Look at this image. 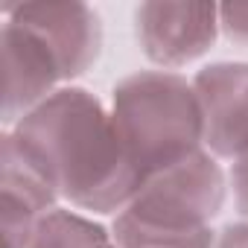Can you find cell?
<instances>
[{
    "mask_svg": "<svg viewBox=\"0 0 248 248\" xmlns=\"http://www.w3.org/2000/svg\"><path fill=\"white\" fill-rule=\"evenodd\" d=\"M135 32L143 56L164 70L202 59L219 35V6L213 3H140Z\"/></svg>",
    "mask_w": 248,
    "mask_h": 248,
    "instance_id": "5b68a950",
    "label": "cell"
},
{
    "mask_svg": "<svg viewBox=\"0 0 248 248\" xmlns=\"http://www.w3.org/2000/svg\"><path fill=\"white\" fill-rule=\"evenodd\" d=\"M213 248H248V222H231L216 233Z\"/></svg>",
    "mask_w": 248,
    "mask_h": 248,
    "instance_id": "7c38bea8",
    "label": "cell"
},
{
    "mask_svg": "<svg viewBox=\"0 0 248 248\" xmlns=\"http://www.w3.org/2000/svg\"><path fill=\"white\" fill-rule=\"evenodd\" d=\"M0 196H3V248H30L38 222L56 210V187L41 164L27 152L15 132L3 135L0 152Z\"/></svg>",
    "mask_w": 248,
    "mask_h": 248,
    "instance_id": "52a82bcc",
    "label": "cell"
},
{
    "mask_svg": "<svg viewBox=\"0 0 248 248\" xmlns=\"http://www.w3.org/2000/svg\"><path fill=\"white\" fill-rule=\"evenodd\" d=\"M12 132L41 164L59 199L79 210L117 216L143 187L111 111L85 88H59Z\"/></svg>",
    "mask_w": 248,
    "mask_h": 248,
    "instance_id": "6da1fadb",
    "label": "cell"
},
{
    "mask_svg": "<svg viewBox=\"0 0 248 248\" xmlns=\"http://www.w3.org/2000/svg\"><path fill=\"white\" fill-rule=\"evenodd\" d=\"M3 15L53 59L62 82L82 76L99 59L102 24L88 3L3 6Z\"/></svg>",
    "mask_w": 248,
    "mask_h": 248,
    "instance_id": "277c9868",
    "label": "cell"
},
{
    "mask_svg": "<svg viewBox=\"0 0 248 248\" xmlns=\"http://www.w3.org/2000/svg\"><path fill=\"white\" fill-rule=\"evenodd\" d=\"M30 248H114V236L99 222L56 207L38 222Z\"/></svg>",
    "mask_w": 248,
    "mask_h": 248,
    "instance_id": "9c48e42d",
    "label": "cell"
},
{
    "mask_svg": "<svg viewBox=\"0 0 248 248\" xmlns=\"http://www.w3.org/2000/svg\"><path fill=\"white\" fill-rule=\"evenodd\" d=\"M225 172L210 152L152 175L111 222L117 248H213L210 222L225 204Z\"/></svg>",
    "mask_w": 248,
    "mask_h": 248,
    "instance_id": "7a4b0ae2",
    "label": "cell"
},
{
    "mask_svg": "<svg viewBox=\"0 0 248 248\" xmlns=\"http://www.w3.org/2000/svg\"><path fill=\"white\" fill-rule=\"evenodd\" d=\"M204 143L213 158L239 161L248 155V62H216L193 79Z\"/></svg>",
    "mask_w": 248,
    "mask_h": 248,
    "instance_id": "8992f818",
    "label": "cell"
},
{
    "mask_svg": "<svg viewBox=\"0 0 248 248\" xmlns=\"http://www.w3.org/2000/svg\"><path fill=\"white\" fill-rule=\"evenodd\" d=\"M219 30L228 35V41L248 47V6L242 3L219 6Z\"/></svg>",
    "mask_w": 248,
    "mask_h": 248,
    "instance_id": "30bf717a",
    "label": "cell"
},
{
    "mask_svg": "<svg viewBox=\"0 0 248 248\" xmlns=\"http://www.w3.org/2000/svg\"><path fill=\"white\" fill-rule=\"evenodd\" d=\"M114 248H117V242H114Z\"/></svg>",
    "mask_w": 248,
    "mask_h": 248,
    "instance_id": "4fadbf2b",
    "label": "cell"
},
{
    "mask_svg": "<svg viewBox=\"0 0 248 248\" xmlns=\"http://www.w3.org/2000/svg\"><path fill=\"white\" fill-rule=\"evenodd\" d=\"M0 47H3V123L15 126L59 91L62 76L53 59L12 21H3Z\"/></svg>",
    "mask_w": 248,
    "mask_h": 248,
    "instance_id": "ba28073f",
    "label": "cell"
},
{
    "mask_svg": "<svg viewBox=\"0 0 248 248\" xmlns=\"http://www.w3.org/2000/svg\"><path fill=\"white\" fill-rule=\"evenodd\" d=\"M231 184H233V199H236V207H239V213L248 219V155H242L239 161H233V170H231Z\"/></svg>",
    "mask_w": 248,
    "mask_h": 248,
    "instance_id": "8fae6325",
    "label": "cell"
},
{
    "mask_svg": "<svg viewBox=\"0 0 248 248\" xmlns=\"http://www.w3.org/2000/svg\"><path fill=\"white\" fill-rule=\"evenodd\" d=\"M111 120L143 181L193 158L204 143L196 88L172 70H140L120 79L111 93Z\"/></svg>",
    "mask_w": 248,
    "mask_h": 248,
    "instance_id": "3957f363",
    "label": "cell"
}]
</instances>
